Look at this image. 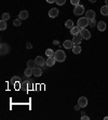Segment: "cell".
I'll return each mask as SVG.
<instances>
[{
  "label": "cell",
  "mask_w": 108,
  "mask_h": 120,
  "mask_svg": "<svg viewBox=\"0 0 108 120\" xmlns=\"http://www.w3.org/2000/svg\"><path fill=\"white\" fill-rule=\"evenodd\" d=\"M81 108V106H80V105H79V104H77V105H76V106H75V110H79V109H80Z\"/></svg>",
  "instance_id": "cell-34"
},
{
  "label": "cell",
  "mask_w": 108,
  "mask_h": 120,
  "mask_svg": "<svg viewBox=\"0 0 108 120\" xmlns=\"http://www.w3.org/2000/svg\"><path fill=\"white\" fill-rule=\"evenodd\" d=\"M31 88H33V82L29 80V83H28V90H30Z\"/></svg>",
  "instance_id": "cell-32"
},
{
  "label": "cell",
  "mask_w": 108,
  "mask_h": 120,
  "mask_svg": "<svg viewBox=\"0 0 108 120\" xmlns=\"http://www.w3.org/2000/svg\"><path fill=\"white\" fill-rule=\"evenodd\" d=\"M28 83H29V80L22 82V88L25 90V91H27V90H28Z\"/></svg>",
  "instance_id": "cell-25"
},
{
  "label": "cell",
  "mask_w": 108,
  "mask_h": 120,
  "mask_svg": "<svg viewBox=\"0 0 108 120\" xmlns=\"http://www.w3.org/2000/svg\"><path fill=\"white\" fill-rule=\"evenodd\" d=\"M19 77H17V76H14L13 78L11 79V83H15L16 81H19Z\"/></svg>",
  "instance_id": "cell-30"
},
{
  "label": "cell",
  "mask_w": 108,
  "mask_h": 120,
  "mask_svg": "<svg viewBox=\"0 0 108 120\" xmlns=\"http://www.w3.org/2000/svg\"><path fill=\"white\" fill-rule=\"evenodd\" d=\"M19 17L21 20H26L28 17V12L27 11H21L19 14Z\"/></svg>",
  "instance_id": "cell-16"
},
{
  "label": "cell",
  "mask_w": 108,
  "mask_h": 120,
  "mask_svg": "<svg viewBox=\"0 0 108 120\" xmlns=\"http://www.w3.org/2000/svg\"><path fill=\"white\" fill-rule=\"evenodd\" d=\"M70 3H71L72 6H78V4H80V0H70Z\"/></svg>",
  "instance_id": "cell-28"
},
{
  "label": "cell",
  "mask_w": 108,
  "mask_h": 120,
  "mask_svg": "<svg viewBox=\"0 0 108 120\" xmlns=\"http://www.w3.org/2000/svg\"><path fill=\"white\" fill-rule=\"evenodd\" d=\"M64 48L65 49H72L74 48V45H75V43L72 42V40H65L63 43Z\"/></svg>",
  "instance_id": "cell-10"
},
{
  "label": "cell",
  "mask_w": 108,
  "mask_h": 120,
  "mask_svg": "<svg viewBox=\"0 0 108 120\" xmlns=\"http://www.w3.org/2000/svg\"><path fill=\"white\" fill-rule=\"evenodd\" d=\"M57 15H58V9H56V8L50 9V11H49V16H50L51 19H55V17H57Z\"/></svg>",
  "instance_id": "cell-8"
},
{
  "label": "cell",
  "mask_w": 108,
  "mask_h": 120,
  "mask_svg": "<svg viewBox=\"0 0 108 120\" xmlns=\"http://www.w3.org/2000/svg\"><path fill=\"white\" fill-rule=\"evenodd\" d=\"M10 19V14L9 13H3L2 16H1V20H4V21H8Z\"/></svg>",
  "instance_id": "cell-26"
},
{
  "label": "cell",
  "mask_w": 108,
  "mask_h": 120,
  "mask_svg": "<svg viewBox=\"0 0 108 120\" xmlns=\"http://www.w3.org/2000/svg\"><path fill=\"white\" fill-rule=\"evenodd\" d=\"M54 53H55V52H54L52 49H47V50H45V54H47L48 57H49V56H54Z\"/></svg>",
  "instance_id": "cell-23"
},
{
  "label": "cell",
  "mask_w": 108,
  "mask_h": 120,
  "mask_svg": "<svg viewBox=\"0 0 108 120\" xmlns=\"http://www.w3.org/2000/svg\"><path fill=\"white\" fill-rule=\"evenodd\" d=\"M89 1H90V2H93V3L96 2V0H89Z\"/></svg>",
  "instance_id": "cell-37"
},
{
  "label": "cell",
  "mask_w": 108,
  "mask_h": 120,
  "mask_svg": "<svg viewBox=\"0 0 108 120\" xmlns=\"http://www.w3.org/2000/svg\"><path fill=\"white\" fill-rule=\"evenodd\" d=\"M78 104L81 106V108H84V107L88 105V98H84V96H81V98H79V100H78Z\"/></svg>",
  "instance_id": "cell-6"
},
{
  "label": "cell",
  "mask_w": 108,
  "mask_h": 120,
  "mask_svg": "<svg viewBox=\"0 0 108 120\" xmlns=\"http://www.w3.org/2000/svg\"><path fill=\"white\" fill-rule=\"evenodd\" d=\"M104 119H105V120H108V117H105V118H104Z\"/></svg>",
  "instance_id": "cell-39"
},
{
  "label": "cell",
  "mask_w": 108,
  "mask_h": 120,
  "mask_svg": "<svg viewBox=\"0 0 108 120\" xmlns=\"http://www.w3.org/2000/svg\"><path fill=\"white\" fill-rule=\"evenodd\" d=\"M26 48H27V49H33V45H31L30 42H27V45H26Z\"/></svg>",
  "instance_id": "cell-31"
},
{
  "label": "cell",
  "mask_w": 108,
  "mask_h": 120,
  "mask_svg": "<svg viewBox=\"0 0 108 120\" xmlns=\"http://www.w3.org/2000/svg\"><path fill=\"white\" fill-rule=\"evenodd\" d=\"M101 14L102 15H108V6H104L101 8Z\"/></svg>",
  "instance_id": "cell-20"
},
{
  "label": "cell",
  "mask_w": 108,
  "mask_h": 120,
  "mask_svg": "<svg viewBox=\"0 0 108 120\" xmlns=\"http://www.w3.org/2000/svg\"><path fill=\"white\" fill-rule=\"evenodd\" d=\"M80 30L81 28L79 27V26H74V27L70 29V34H71L72 36H76V35H80Z\"/></svg>",
  "instance_id": "cell-11"
},
{
  "label": "cell",
  "mask_w": 108,
  "mask_h": 120,
  "mask_svg": "<svg viewBox=\"0 0 108 120\" xmlns=\"http://www.w3.org/2000/svg\"><path fill=\"white\" fill-rule=\"evenodd\" d=\"M35 61H36L37 66H39V67H42L43 65H45V60L42 56H37L36 59H35Z\"/></svg>",
  "instance_id": "cell-7"
},
{
  "label": "cell",
  "mask_w": 108,
  "mask_h": 120,
  "mask_svg": "<svg viewBox=\"0 0 108 120\" xmlns=\"http://www.w3.org/2000/svg\"><path fill=\"white\" fill-rule=\"evenodd\" d=\"M65 26H66V28H68V29H71V28L74 27V22H72L71 20H67L66 22H65Z\"/></svg>",
  "instance_id": "cell-21"
},
{
  "label": "cell",
  "mask_w": 108,
  "mask_h": 120,
  "mask_svg": "<svg viewBox=\"0 0 108 120\" xmlns=\"http://www.w3.org/2000/svg\"><path fill=\"white\" fill-rule=\"evenodd\" d=\"M9 51H10V47L7 43H1V45H0V53H1V55L8 54Z\"/></svg>",
  "instance_id": "cell-5"
},
{
  "label": "cell",
  "mask_w": 108,
  "mask_h": 120,
  "mask_svg": "<svg viewBox=\"0 0 108 120\" xmlns=\"http://www.w3.org/2000/svg\"><path fill=\"white\" fill-rule=\"evenodd\" d=\"M89 24H90V20L86 16L80 17V19L78 20V22H77V25L79 26L80 28H86V26L89 25Z\"/></svg>",
  "instance_id": "cell-2"
},
{
  "label": "cell",
  "mask_w": 108,
  "mask_h": 120,
  "mask_svg": "<svg viewBox=\"0 0 108 120\" xmlns=\"http://www.w3.org/2000/svg\"><path fill=\"white\" fill-rule=\"evenodd\" d=\"M7 21H4V20H1L0 21V29H1V30H4V29H6L7 28Z\"/></svg>",
  "instance_id": "cell-22"
},
{
  "label": "cell",
  "mask_w": 108,
  "mask_h": 120,
  "mask_svg": "<svg viewBox=\"0 0 108 120\" xmlns=\"http://www.w3.org/2000/svg\"><path fill=\"white\" fill-rule=\"evenodd\" d=\"M81 40H82V37H81L80 35H76V36H74V38H72V42H74L75 45H80Z\"/></svg>",
  "instance_id": "cell-15"
},
{
  "label": "cell",
  "mask_w": 108,
  "mask_h": 120,
  "mask_svg": "<svg viewBox=\"0 0 108 120\" xmlns=\"http://www.w3.org/2000/svg\"><path fill=\"white\" fill-rule=\"evenodd\" d=\"M80 36L82 37V39H86V40H89L91 38V33H90L86 28H81L80 30Z\"/></svg>",
  "instance_id": "cell-3"
},
{
  "label": "cell",
  "mask_w": 108,
  "mask_h": 120,
  "mask_svg": "<svg viewBox=\"0 0 108 120\" xmlns=\"http://www.w3.org/2000/svg\"><path fill=\"white\" fill-rule=\"evenodd\" d=\"M48 3H53V2H55V0H45Z\"/></svg>",
  "instance_id": "cell-36"
},
{
  "label": "cell",
  "mask_w": 108,
  "mask_h": 120,
  "mask_svg": "<svg viewBox=\"0 0 108 120\" xmlns=\"http://www.w3.org/2000/svg\"><path fill=\"white\" fill-rule=\"evenodd\" d=\"M96 26H97V29H98L100 31H104L106 29V27H107V26H106V23L104 22V21H101V22H98Z\"/></svg>",
  "instance_id": "cell-12"
},
{
  "label": "cell",
  "mask_w": 108,
  "mask_h": 120,
  "mask_svg": "<svg viewBox=\"0 0 108 120\" xmlns=\"http://www.w3.org/2000/svg\"><path fill=\"white\" fill-rule=\"evenodd\" d=\"M65 2H66V0H55V3L57 6H63L65 4Z\"/></svg>",
  "instance_id": "cell-27"
},
{
  "label": "cell",
  "mask_w": 108,
  "mask_h": 120,
  "mask_svg": "<svg viewBox=\"0 0 108 120\" xmlns=\"http://www.w3.org/2000/svg\"><path fill=\"white\" fill-rule=\"evenodd\" d=\"M55 62H56V60L54 59V56H49V57L45 60V65H47L48 67H51L55 64Z\"/></svg>",
  "instance_id": "cell-9"
},
{
  "label": "cell",
  "mask_w": 108,
  "mask_h": 120,
  "mask_svg": "<svg viewBox=\"0 0 108 120\" xmlns=\"http://www.w3.org/2000/svg\"><path fill=\"white\" fill-rule=\"evenodd\" d=\"M41 75H42L41 67H39V66L35 67V68H34V76H35V77H40Z\"/></svg>",
  "instance_id": "cell-13"
},
{
  "label": "cell",
  "mask_w": 108,
  "mask_h": 120,
  "mask_svg": "<svg viewBox=\"0 0 108 120\" xmlns=\"http://www.w3.org/2000/svg\"><path fill=\"white\" fill-rule=\"evenodd\" d=\"M81 119H82V120H89L90 117H88V116H84V115H83L82 117H81Z\"/></svg>",
  "instance_id": "cell-33"
},
{
  "label": "cell",
  "mask_w": 108,
  "mask_h": 120,
  "mask_svg": "<svg viewBox=\"0 0 108 120\" xmlns=\"http://www.w3.org/2000/svg\"><path fill=\"white\" fill-rule=\"evenodd\" d=\"M105 6H108V0H105Z\"/></svg>",
  "instance_id": "cell-38"
},
{
  "label": "cell",
  "mask_w": 108,
  "mask_h": 120,
  "mask_svg": "<svg viewBox=\"0 0 108 120\" xmlns=\"http://www.w3.org/2000/svg\"><path fill=\"white\" fill-rule=\"evenodd\" d=\"M34 74V69H31V68H29V67H27V69H25L24 70V75L26 76V77H30L31 75Z\"/></svg>",
  "instance_id": "cell-19"
},
{
  "label": "cell",
  "mask_w": 108,
  "mask_h": 120,
  "mask_svg": "<svg viewBox=\"0 0 108 120\" xmlns=\"http://www.w3.org/2000/svg\"><path fill=\"white\" fill-rule=\"evenodd\" d=\"M21 23H22V20L19 17V19H15V20L13 21V25L17 27V26H21Z\"/></svg>",
  "instance_id": "cell-24"
},
{
  "label": "cell",
  "mask_w": 108,
  "mask_h": 120,
  "mask_svg": "<svg viewBox=\"0 0 108 120\" xmlns=\"http://www.w3.org/2000/svg\"><path fill=\"white\" fill-rule=\"evenodd\" d=\"M72 52H74L75 54L81 53V47L79 45H74V48H72Z\"/></svg>",
  "instance_id": "cell-17"
},
{
  "label": "cell",
  "mask_w": 108,
  "mask_h": 120,
  "mask_svg": "<svg viewBox=\"0 0 108 120\" xmlns=\"http://www.w3.org/2000/svg\"><path fill=\"white\" fill-rule=\"evenodd\" d=\"M53 45H60V42H58L57 40H54V41H53Z\"/></svg>",
  "instance_id": "cell-35"
},
{
  "label": "cell",
  "mask_w": 108,
  "mask_h": 120,
  "mask_svg": "<svg viewBox=\"0 0 108 120\" xmlns=\"http://www.w3.org/2000/svg\"><path fill=\"white\" fill-rule=\"evenodd\" d=\"M86 16L89 19V20H92V19H95V12L93 10H88L86 12Z\"/></svg>",
  "instance_id": "cell-14"
},
{
  "label": "cell",
  "mask_w": 108,
  "mask_h": 120,
  "mask_svg": "<svg viewBox=\"0 0 108 120\" xmlns=\"http://www.w3.org/2000/svg\"><path fill=\"white\" fill-rule=\"evenodd\" d=\"M90 26H96L97 25V23H96V21H95V19H92V20H90V24H89Z\"/></svg>",
  "instance_id": "cell-29"
},
{
  "label": "cell",
  "mask_w": 108,
  "mask_h": 120,
  "mask_svg": "<svg viewBox=\"0 0 108 120\" xmlns=\"http://www.w3.org/2000/svg\"><path fill=\"white\" fill-rule=\"evenodd\" d=\"M84 13V7L81 6V4H78V6L75 7L74 9V14L75 15H82Z\"/></svg>",
  "instance_id": "cell-4"
},
{
  "label": "cell",
  "mask_w": 108,
  "mask_h": 120,
  "mask_svg": "<svg viewBox=\"0 0 108 120\" xmlns=\"http://www.w3.org/2000/svg\"><path fill=\"white\" fill-rule=\"evenodd\" d=\"M54 59L56 60V62H64L66 60V54H65L64 51L57 50V51H55V53H54Z\"/></svg>",
  "instance_id": "cell-1"
},
{
  "label": "cell",
  "mask_w": 108,
  "mask_h": 120,
  "mask_svg": "<svg viewBox=\"0 0 108 120\" xmlns=\"http://www.w3.org/2000/svg\"><path fill=\"white\" fill-rule=\"evenodd\" d=\"M27 67H29V68H31V69H34L35 67H37L36 61H33V60H29V61L27 62Z\"/></svg>",
  "instance_id": "cell-18"
}]
</instances>
